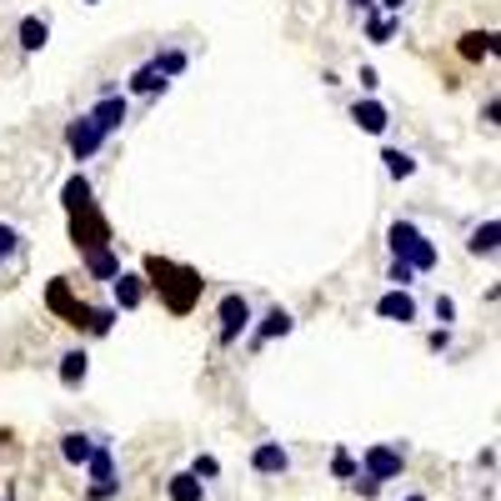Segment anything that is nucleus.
I'll use <instances>...</instances> for the list:
<instances>
[{"mask_svg":"<svg viewBox=\"0 0 501 501\" xmlns=\"http://www.w3.org/2000/svg\"><path fill=\"white\" fill-rule=\"evenodd\" d=\"M141 276H146V291H161V306L171 311V317H185V311L201 301V291H206V281H201L196 266L165 261V256H146Z\"/></svg>","mask_w":501,"mask_h":501,"instance_id":"nucleus-1","label":"nucleus"},{"mask_svg":"<svg viewBox=\"0 0 501 501\" xmlns=\"http://www.w3.org/2000/svg\"><path fill=\"white\" fill-rule=\"evenodd\" d=\"M386 246H392V261L406 266L411 276H431L436 266H441V250H436V241L426 236L416 221H392V226H386Z\"/></svg>","mask_w":501,"mask_h":501,"instance_id":"nucleus-2","label":"nucleus"},{"mask_svg":"<svg viewBox=\"0 0 501 501\" xmlns=\"http://www.w3.org/2000/svg\"><path fill=\"white\" fill-rule=\"evenodd\" d=\"M250 321H256L250 296L226 291L221 306H216V346H241V336H250Z\"/></svg>","mask_w":501,"mask_h":501,"instance_id":"nucleus-3","label":"nucleus"},{"mask_svg":"<svg viewBox=\"0 0 501 501\" xmlns=\"http://www.w3.org/2000/svg\"><path fill=\"white\" fill-rule=\"evenodd\" d=\"M406 461H411V451L402 447V441H376V447H366L361 451V477L366 481H376V487H382V481H396L406 471Z\"/></svg>","mask_w":501,"mask_h":501,"instance_id":"nucleus-4","label":"nucleus"},{"mask_svg":"<svg viewBox=\"0 0 501 501\" xmlns=\"http://www.w3.org/2000/svg\"><path fill=\"white\" fill-rule=\"evenodd\" d=\"M45 306H51L55 317H66V326H76V331H90V321H96V306L80 301L71 276H55V281L45 286Z\"/></svg>","mask_w":501,"mask_h":501,"instance_id":"nucleus-5","label":"nucleus"},{"mask_svg":"<svg viewBox=\"0 0 501 501\" xmlns=\"http://www.w3.org/2000/svg\"><path fill=\"white\" fill-rule=\"evenodd\" d=\"M86 477H90L86 501H110V496H120L116 451H110V441H106V436H100V441H96V451H90V461H86Z\"/></svg>","mask_w":501,"mask_h":501,"instance_id":"nucleus-6","label":"nucleus"},{"mask_svg":"<svg viewBox=\"0 0 501 501\" xmlns=\"http://www.w3.org/2000/svg\"><path fill=\"white\" fill-rule=\"evenodd\" d=\"M71 241H76L80 256L116 246V236H110V221L100 216V206H86V211H76V216H71Z\"/></svg>","mask_w":501,"mask_h":501,"instance_id":"nucleus-7","label":"nucleus"},{"mask_svg":"<svg viewBox=\"0 0 501 501\" xmlns=\"http://www.w3.org/2000/svg\"><path fill=\"white\" fill-rule=\"evenodd\" d=\"M291 331H296V317L286 311L281 301H276V306H266L261 317L250 321V336L246 341H250V351H261V346H271L276 336H291Z\"/></svg>","mask_w":501,"mask_h":501,"instance_id":"nucleus-8","label":"nucleus"},{"mask_svg":"<svg viewBox=\"0 0 501 501\" xmlns=\"http://www.w3.org/2000/svg\"><path fill=\"white\" fill-rule=\"evenodd\" d=\"M66 151H71V161H96L106 151V136H100V126L90 116H76L66 126Z\"/></svg>","mask_w":501,"mask_h":501,"instance_id":"nucleus-9","label":"nucleus"},{"mask_svg":"<svg viewBox=\"0 0 501 501\" xmlns=\"http://www.w3.org/2000/svg\"><path fill=\"white\" fill-rule=\"evenodd\" d=\"M90 120L100 126V136H116V131H126V120H131V96H120V90H106V96L96 100V106L86 110Z\"/></svg>","mask_w":501,"mask_h":501,"instance_id":"nucleus-10","label":"nucleus"},{"mask_svg":"<svg viewBox=\"0 0 501 501\" xmlns=\"http://www.w3.org/2000/svg\"><path fill=\"white\" fill-rule=\"evenodd\" d=\"M110 311H116V317H120V311H141V306H146V276L141 271H120L116 276V281H110Z\"/></svg>","mask_w":501,"mask_h":501,"instance_id":"nucleus-11","label":"nucleus"},{"mask_svg":"<svg viewBox=\"0 0 501 501\" xmlns=\"http://www.w3.org/2000/svg\"><path fill=\"white\" fill-rule=\"evenodd\" d=\"M376 317L396 321V326H416V321H421V306H416L411 291H382L376 296Z\"/></svg>","mask_w":501,"mask_h":501,"instance_id":"nucleus-12","label":"nucleus"},{"mask_svg":"<svg viewBox=\"0 0 501 501\" xmlns=\"http://www.w3.org/2000/svg\"><path fill=\"white\" fill-rule=\"evenodd\" d=\"M250 471H256V477H286V471H291V451H286L281 441H256V447H250Z\"/></svg>","mask_w":501,"mask_h":501,"instance_id":"nucleus-13","label":"nucleus"},{"mask_svg":"<svg viewBox=\"0 0 501 501\" xmlns=\"http://www.w3.org/2000/svg\"><path fill=\"white\" fill-rule=\"evenodd\" d=\"M351 126L366 136H386V126H392V110L382 106L376 96H361L356 106H351Z\"/></svg>","mask_w":501,"mask_h":501,"instance_id":"nucleus-14","label":"nucleus"},{"mask_svg":"<svg viewBox=\"0 0 501 501\" xmlns=\"http://www.w3.org/2000/svg\"><path fill=\"white\" fill-rule=\"evenodd\" d=\"M55 376H61V386H66V392H80V386H86V376H90V351H86V346L61 351V366H55Z\"/></svg>","mask_w":501,"mask_h":501,"instance_id":"nucleus-15","label":"nucleus"},{"mask_svg":"<svg viewBox=\"0 0 501 501\" xmlns=\"http://www.w3.org/2000/svg\"><path fill=\"white\" fill-rule=\"evenodd\" d=\"M96 441H100L96 431H66V436H61V461H66V467H76V471H86Z\"/></svg>","mask_w":501,"mask_h":501,"instance_id":"nucleus-16","label":"nucleus"},{"mask_svg":"<svg viewBox=\"0 0 501 501\" xmlns=\"http://www.w3.org/2000/svg\"><path fill=\"white\" fill-rule=\"evenodd\" d=\"M15 41H21L25 55L45 51V45H51V21H45V15H21V25H15Z\"/></svg>","mask_w":501,"mask_h":501,"instance_id":"nucleus-17","label":"nucleus"},{"mask_svg":"<svg viewBox=\"0 0 501 501\" xmlns=\"http://www.w3.org/2000/svg\"><path fill=\"white\" fill-rule=\"evenodd\" d=\"M496 246H501V221L496 216H487L481 226H471V236H467L471 256H487V261H491V256H496Z\"/></svg>","mask_w":501,"mask_h":501,"instance_id":"nucleus-18","label":"nucleus"},{"mask_svg":"<svg viewBox=\"0 0 501 501\" xmlns=\"http://www.w3.org/2000/svg\"><path fill=\"white\" fill-rule=\"evenodd\" d=\"M126 86H131V96H165V90H171V80L156 71V61H146V66L131 71V80H126Z\"/></svg>","mask_w":501,"mask_h":501,"instance_id":"nucleus-19","label":"nucleus"},{"mask_svg":"<svg viewBox=\"0 0 501 501\" xmlns=\"http://www.w3.org/2000/svg\"><path fill=\"white\" fill-rule=\"evenodd\" d=\"M61 206H66V216H76V211H86V206H96V191H90V181L86 175H71L66 185H61Z\"/></svg>","mask_w":501,"mask_h":501,"instance_id":"nucleus-20","label":"nucleus"},{"mask_svg":"<svg viewBox=\"0 0 501 501\" xmlns=\"http://www.w3.org/2000/svg\"><path fill=\"white\" fill-rule=\"evenodd\" d=\"M21 256H25V231L11 226V221H0V271H11Z\"/></svg>","mask_w":501,"mask_h":501,"instance_id":"nucleus-21","label":"nucleus"},{"mask_svg":"<svg viewBox=\"0 0 501 501\" xmlns=\"http://www.w3.org/2000/svg\"><path fill=\"white\" fill-rule=\"evenodd\" d=\"M80 261H86V276H90V281H116V276H120V256H116V246H110V250H90V256H80Z\"/></svg>","mask_w":501,"mask_h":501,"instance_id":"nucleus-22","label":"nucleus"},{"mask_svg":"<svg viewBox=\"0 0 501 501\" xmlns=\"http://www.w3.org/2000/svg\"><path fill=\"white\" fill-rule=\"evenodd\" d=\"M206 491L211 487H201L191 471H175V477L165 481V496H171V501H206Z\"/></svg>","mask_w":501,"mask_h":501,"instance_id":"nucleus-23","label":"nucleus"},{"mask_svg":"<svg viewBox=\"0 0 501 501\" xmlns=\"http://www.w3.org/2000/svg\"><path fill=\"white\" fill-rule=\"evenodd\" d=\"M382 165H386V175H392V181H411V175H416V156L402 151V146H386Z\"/></svg>","mask_w":501,"mask_h":501,"instance_id":"nucleus-24","label":"nucleus"},{"mask_svg":"<svg viewBox=\"0 0 501 501\" xmlns=\"http://www.w3.org/2000/svg\"><path fill=\"white\" fill-rule=\"evenodd\" d=\"M361 21H366V41H371V45H392L396 31H402V21H392V15H382V11L361 15Z\"/></svg>","mask_w":501,"mask_h":501,"instance_id":"nucleus-25","label":"nucleus"},{"mask_svg":"<svg viewBox=\"0 0 501 501\" xmlns=\"http://www.w3.org/2000/svg\"><path fill=\"white\" fill-rule=\"evenodd\" d=\"M151 61H156V71H161V76H165V80H175V76H181V71H185V66H191V55H185V51H181V45H171V51H161V55H151Z\"/></svg>","mask_w":501,"mask_h":501,"instance_id":"nucleus-26","label":"nucleus"},{"mask_svg":"<svg viewBox=\"0 0 501 501\" xmlns=\"http://www.w3.org/2000/svg\"><path fill=\"white\" fill-rule=\"evenodd\" d=\"M461 55H467V61H487L491 55V31H467L461 35Z\"/></svg>","mask_w":501,"mask_h":501,"instance_id":"nucleus-27","label":"nucleus"},{"mask_svg":"<svg viewBox=\"0 0 501 501\" xmlns=\"http://www.w3.org/2000/svg\"><path fill=\"white\" fill-rule=\"evenodd\" d=\"M331 477H336V481H356V477H361V467H356V457H351V447H336V451H331Z\"/></svg>","mask_w":501,"mask_h":501,"instance_id":"nucleus-28","label":"nucleus"},{"mask_svg":"<svg viewBox=\"0 0 501 501\" xmlns=\"http://www.w3.org/2000/svg\"><path fill=\"white\" fill-rule=\"evenodd\" d=\"M191 477H196V481H201V487H211V481H216V477H221V461H216V457H211V451H201V457H196V461H191Z\"/></svg>","mask_w":501,"mask_h":501,"instance_id":"nucleus-29","label":"nucleus"},{"mask_svg":"<svg viewBox=\"0 0 501 501\" xmlns=\"http://www.w3.org/2000/svg\"><path fill=\"white\" fill-rule=\"evenodd\" d=\"M431 311H436V321H441V331H451V326H457V301H451V296H436V306H431Z\"/></svg>","mask_w":501,"mask_h":501,"instance_id":"nucleus-30","label":"nucleus"},{"mask_svg":"<svg viewBox=\"0 0 501 501\" xmlns=\"http://www.w3.org/2000/svg\"><path fill=\"white\" fill-rule=\"evenodd\" d=\"M376 11H382V15H392V21H402V15L411 11V0H376Z\"/></svg>","mask_w":501,"mask_h":501,"instance_id":"nucleus-31","label":"nucleus"},{"mask_svg":"<svg viewBox=\"0 0 501 501\" xmlns=\"http://www.w3.org/2000/svg\"><path fill=\"white\" fill-rule=\"evenodd\" d=\"M356 80H361V90H366V96H371V90H376V86H382V76H376V66H361V71H356Z\"/></svg>","mask_w":501,"mask_h":501,"instance_id":"nucleus-32","label":"nucleus"},{"mask_svg":"<svg viewBox=\"0 0 501 501\" xmlns=\"http://www.w3.org/2000/svg\"><path fill=\"white\" fill-rule=\"evenodd\" d=\"M426 346H431V351H447V346H451V331H441V326H436L431 336H426Z\"/></svg>","mask_w":501,"mask_h":501,"instance_id":"nucleus-33","label":"nucleus"},{"mask_svg":"<svg viewBox=\"0 0 501 501\" xmlns=\"http://www.w3.org/2000/svg\"><path fill=\"white\" fill-rule=\"evenodd\" d=\"M496 110H501V106H496V96H491V100H487V106H481V120H487L491 131H496Z\"/></svg>","mask_w":501,"mask_h":501,"instance_id":"nucleus-34","label":"nucleus"},{"mask_svg":"<svg viewBox=\"0 0 501 501\" xmlns=\"http://www.w3.org/2000/svg\"><path fill=\"white\" fill-rule=\"evenodd\" d=\"M346 5H351L356 15H371V11H376V0H346Z\"/></svg>","mask_w":501,"mask_h":501,"instance_id":"nucleus-35","label":"nucleus"},{"mask_svg":"<svg viewBox=\"0 0 501 501\" xmlns=\"http://www.w3.org/2000/svg\"><path fill=\"white\" fill-rule=\"evenodd\" d=\"M396 501H426V491H411V496H396Z\"/></svg>","mask_w":501,"mask_h":501,"instance_id":"nucleus-36","label":"nucleus"},{"mask_svg":"<svg viewBox=\"0 0 501 501\" xmlns=\"http://www.w3.org/2000/svg\"><path fill=\"white\" fill-rule=\"evenodd\" d=\"M80 5H100V0H80Z\"/></svg>","mask_w":501,"mask_h":501,"instance_id":"nucleus-37","label":"nucleus"}]
</instances>
